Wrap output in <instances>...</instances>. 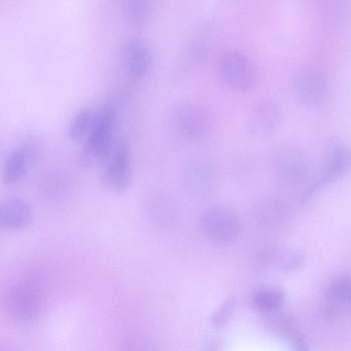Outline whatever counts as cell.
Returning a JSON list of instances; mask_svg holds the SVG:
<instances>
[{"instance_id": "obj_10", "label": "cell", "mask_w": 351, "mask_h": 351, "mask_svg": "<svg viewBox=\"0 0 351 351\" xmlns=\"http://www.w3.org/2000/svg\"><path fill=\"white\" fill-rule=\"evenodd\" d=\"M34 219V212L25 199L12 197L3 201L0 206L1 226L11 230H19L28 227Z\"/></svg>"}, {"instance_id": "obj_14", "label": "cell", "mask_w": 351, "mask_h": 351, "mask_svg": "<svg viewBox=\"0 0 351 351\" xmlns=\"http://www.w3.org/2000/svg\"><path fill=\"white\" fill-rule=\"evenodd\" d=\"M27 159V152L23 147H16L8 154L2 173V180L5 185L14 184L23 177Z\"/></svg>"}, {"instance_id": "obj_5", "label": "cell", "mask_w": 351, "mask_h": 351, "mask_svg": "<svg viewBox=\"0 0 351 351\" xmlns=\"http://www.w3.org/2000/svg\"><path fill=\"white\" fill-rule=\"evenodd\" d=\"M217 178L215 165L206 158L189 160L182 172V183L189 194L202 196L208 194L216 184Z\"/></svg>"}, {"instance_id": "obj_16", "label": "cell", "mask_w": 351, "mask_h": 351, "mask_svg": "<svg viewBox=\"0 0 351 351\" xmlns=\"http://www.w3.org/2000/svg\"><path fill=\"white\" fill-rule=\"evenodd\" d=\"M283 298V293L280 291L264 289L256 293L254 302L260 310L271 311L277 309L281 305Z\"/></svg>"}, {"instance_id": "obj_1", "label": "cell", "mask_w": 351, "mask_h": 351, "mask_svg": "<svg viewBox=\"0 0 351 351\" xmlns=\"http://www.w3.org/2000/svg\"><path fill=\"white\" fill-rule=\"evenodd\" d=\"M117 121V111L110 104H104L94 112L84 143V152L90 161L107 162L114 147Z\"/></svg>"}, {"instance_id": "obj_11", "label": "cell", "mask_w": 351, "mask_h": 351, "mask_svg": "<svg viewBox=\"0 0 351 351\" xmlns=\"http://www.w3.org/2000/svg\"><path fill=\"white\" fill-rule=\"evenodd\" d=\"M149 200V213L154 223L161 228L173 226L178 216V206L174 197L167 193H159Z\"/></svg>"}, {"instance_id": "obj_9", "label": "cell", "mask_w": 351, "mask_h": 351, "mask_svg": "<svg viewBox=\"0 0 351 351\" xmlns=\"http://www.w3.org/2000/svg\"><path fill=\"white\" fill-rule=\"evenodd\" d=\"M121 55L125 70L136 77L145 75L154 64V54L150 47L138 37L128 38L123 43Z\"/></svg>"}, {"instance_id": "obj_20", "label": "cell", "mask_w": 351, "mask_h": 351, "mask_svg": "<svg viewBox=\"0 0 351 351\" xmlns=\"http://www.w3.org/2000/svg\"><path fill=\"white\" fill-rule=\"evenodd\" d=\"M296 351H306L305 342L302 339H299L297 341Z\"/></svg>"}, {"instance_id": "obj_2", "label": "cell", "mask_w": 351, "mask_h": 351, "mask_svg": "<svg viewBox=\"0 0 351 351\" xmlns=\"http://www.w3.org/2000/svg\"><path fill=\"white\" fill-rule=\"evenodd\" d=\"M199 222L206 237L219 245L234 242L240 232V222L237 215L223 205H212L201 213Z\"/></svg>"}, {"instance_id": "obj_19", "label": "cell", "mask_w": 351, "mask_h": 351, "mask_svg": "<svg viewBox=\"0 0 351 351\" xmlns=\"http://www.w3.org/2000/svg\"><path fill=\"white\" fill-rule=\"evenodd\" d=\"M234 303L235 301L233 298L228 299L214 315L213 323L215 325H220L223 323L230 313Z\"/></svg>"}, {"instance_id": "obj_8", "label": "cell", "mask_w": 351, "mask_h": 351, "mask_svg": "<svg viewBox=\"0 0 351 351\" xmlns=\"http://www.w3.org/2000/svg\"><path fill=\"white\" fill-rule=\"evenodd\" d=\"M281 119L279 105L272 99H263L256 104L250 111L247 128L250 134L256 137H267L278 130Z\"/></svg>"}, {"instance_id": "obj_15", "label": "cell", "mask_w": 351, "mask_h": 351, "mask_svg": "<svg viewBox=\"0 0 351 351\" xmlns=\"http://www.w3.org/2000/svg\"><path fill=\"white\" fill-rule=\"evenodd\" d=\"M94 111L88 106L80 108L71 117L67 127L68 136L77 140L86 135L90 125Z\"/></svg>"}, {"instance_id": "obj_6", "label": "cell", "mask_w": 351, "mask_h": 351, "mask_svg": "<svg viewBox=\"0 0 351 351\" xmlns=\"http://www.w3.org/2000/svg\"><path fill=\"white\" fill-rule=\"evenodd\" d=\"M173 123L183 136L197 138L208 130L210 119L205 110L191 102L178 104L173 111Z\"/></svg>"}, {"instance_id": "obj_3", "label": "cell", "mask_w": 351, "mask_h": 351, "mask_svg": "<svg viewBox=\"0 0 351 351\" xmlns=\"http://www.w3.org/2000/svg\"><path fill=\"white\" fill-rule=\"evenodd\" d=\"M218 71L223 82L237 92L250 90L257 81L256 71L252 62L237 51H226L219 56Z\"/></svg>"}, {"instance_id": "obj_17", "label": "cell", "mask_w": 351, "mask_h": 351, "mask_svg": "<svg viewBox=\"0 0 351 351\" xmlns=\"http://www.w3.org/2000/svg\"><path fill=\"white\" fill-rule=\"evenodd\" d=\"M150 5L145 0H129L124 5V12L128 19L136 24L147 20L150 14Z\"/></svg>"}, {"instance_id": "obj_7", "label": "cell", "mask_w": 351, "mask_h": 351, "mask_svg": "<svg viewBox=\"0 0 351 351\" xmlns=\"http://www.w3.org/2000/svg\"><path fill=\"white\" fill-rule=\"evenodd\" d=\"M293 91L298 100L303 105L318 107L326 101L328 86L324 77L316 71H302L294 78Z\"/></svg>"}, {"instance_id": "obj_13", "label": "cell", "mask_w": 351, "mask_h": 351, "mask_svg": "<svg viewBox=\"0 0 351 351\" xmlns=\"http://www.w3.org/2000/svg\"><path fill=\"white\" fill-rule=\"evenodd\" d=\"M38 302L36 293L25 286L14 287L9 293V307L20 319H32L36 313Z\"/></svg>"}, {"instance_id": "obj_12", "label": "cell", "mask_w": 351, "mask_h": 351, "mask_svg": "<svg viewBox=\"0 0 351 351\" xmlns=\"http://www.w3.org/2000/svg\"><path fill=\"white\" fill-rule=\"evenodd\" d=\"M351 165V148L343 143L333 146L324 161L322 184L334 180L343 174Z\"/></svg>"}, {"instance_id": "obj_18", "label": "cell", "mask_w": 351, "mask_h": 351, "mask_svg": "<svg viewBox=\"0 0 351 351\" xmlns=\"http://www.w3.org/2000/svg\"><path fill=\"white\" fill-rule=\"evenodd\" d=\"M328 296L334 300L345 302L351 300V278L341 277L332 282L327 290Z\"/></svg>"}, {"instance_id": "obj_4", "label": "cell", "mask_w": 351, "mask_h": 351, "mask_svg": "<svg viewBox=\"0 0 351 351\" xmlns=\"http://www.w3.org/2000/svg\"><path fill=\"white\" fill-rule=\"evenodd\" d=\"M132 176L130 150L122 141L117 143L107 160L101 174L104 186L114 193L124 192L129 186Z\"/></svg>"}]
</instances>
